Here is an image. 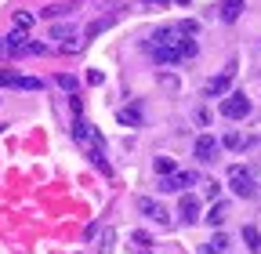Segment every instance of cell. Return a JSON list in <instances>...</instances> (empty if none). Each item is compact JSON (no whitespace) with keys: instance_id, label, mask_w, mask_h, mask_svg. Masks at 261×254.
<instances>
[{"instance_id":"cell-1","label":"cell","mask_w":261,"mask_h":254,"mask_svg":"<svg viewBox=\"0 0 261 254\" xmlns=\"http://www.w3.org/2000/svg\"><path fill=\"white\" fill-rule=\"evenodd\" d=\"M228 185H232V193L243 196V200H254V196H257L254 174H250V167H243V164H232V167H228Z\"/></svg>"},{"instance_id":"cell-2","label":"cell","mask_w":261,"mask_h":254,"mask_svg":"<svg viewBox=\"0 0 261 254\" xmlns=\"http://www.w3.org/2000/svg\"><path fill=\"white\" fill-rule=\"evenodd\" d=\"M73 142L84 145L87 153H102V135H98V127H91L84 116H76V123H73Z\"/></svg>"},{"instance_id":"cell-3","label":"cell","mask_w":261,"mask_h":254,"mask_svg":"<svg viewBox=\"0 0 261 254\" xmlns=\"http://www.w3.org/2000/svg\"><path fill=\"white\" fill-rule=\"evenodd\" d=\"M250 113V98L243 91H232V94H225L221 98V116H228V120H243Z\"/></svg>"},{"instance_id":"cell-4","label":"cell","mask_w":261,"mask_h":254,"mask_svg":"<svg viewBox=\"0 0 261 254\" xmlns=\"http://www.w3.org/2000/svg\"><path fill=\"white\" fill-rule=\"evenodd\" d=\"M232 77H236V62H228L214 80H207V98H225L228 87H232Z\"/></svg>"},{"instance_id":"cell-5","label":"cell","mask_w":261,"mask_h":254,"mask_svg":"<svg viewBox=\"0 0 261 254\" xmlns=\"http://www.w3.org/2000/svg\"><path fill=\"white\" fill-rule=\"evenodd\" d=\"M196 182H200L196 171H174V174H163L160 178V189H163V193H178V189H189Z\"/></svg>"},{"instance_id":"cell-6","label":"cell","mask_w":261,"mask_h":254,"mask_svg":"<svg viewBox=\"0 0 261 254\" xmlns=\"http://www.w3.org/2000/svg\"><path fill=\"white\" fill-rule=\"evenodd\" d=\"M218 149H221V142L214 138V135H200V138H196V160H200V164H211L214 160V156H218Z\"/></svg>"},{"instance_id":"cell-7","label":"cell","mask_w":261,"mask_h":254,"mask_svg":"<svg viewBox=\"0 0 261 254\" xmlns=\"http://www.w3.org/2000/svg\"><path fill=\"white\" fill-rule=\"evenodd\" d=\"M138 211H142L145 218H152L156 225H171V214L163 211V204H156V200H149V196H138Z\"/></svg>"},{"instance_id":"cell-8","label":"cell","mask_w":261,"mask_h":254,"mask_svg":"<svg viewBox=\"0 0 261 254\" xmlns=\"http://www.w3.org/2000/svg\"><path fill=\"white\" fill-rule=\"evenodd\" d=\"M178 218L185 221V225H192V221L200 218V200H196L192 193H185V196H181V204H178Z\"/></svg>"},{"instance_id":"cell-9","label":"cell","mask_w":261,"mask_h":254,"mask_svg":"<svg viewBox=\"0 0 261 254\" xmlns=\"http://www.w3.org/2000/svg\"><path fill=\"white\" fill-rule=\"evenodd\" d=\"M243 11H247V8H243V0H221V4H218V15H221V22H236Z\"/></svg>"},{"instance_id":"cell-10","label":"cell","mask_w":261,"mask_h":254,"mask_svg":"<svg viewBox=\"0 0 261 254\" xmlns=\"http://www.w3.org/2000/svg\"><path fill=\"white\" fill-rule=\"evenodd\" d=\"M25 47H29V44H25V33H22V29H15V33L4 40V51H8V55H15V58H18V55H25Z\"/></svg>"},{"instance_id":"cell-11","label":"cell","mask_w":261,"mask_h":254,"mask_svg":"<svg viewBox=\"0 0 261 254\" xmlns=\"http://www.w3.org/2000/svg\"><path fill=\"white\" fill-rule=\"evenodd\" d=\"M225 218H228V204H214V207H211V211L203 214V221H207L211 229H218V225H221Z\"/></svg>"},{"instance_id":"cell-12","label":"cell","mask_w":261,"mask_h":254,"mask_svg":"<svg viewBox=\"0 0 261 254\" xmlns=\"http://www.w3.org/2000/svg\"><path fill=\"white\" fill-rule=\"evenodd\" d=\"M120 123H123V127H142V109H138V106L120 109Z\"/></svg>"},{"instance_id":"cell-13","label":"cell","mask_w":261,"mask_h":254,"mask_svg":"<svg viewBox=\"0 0 261 254\" xmlns=\"http://www.w3.org/2000/svg\"><path fill=\"white\" fill-rule=\"evenodd\" d=\"M243 243H247L254 254H261V233H257L254 225H243Z\"/></svg>"},{"instance_id":"cell-14","label":"cell","mask_w":261,"mask_h":254,"mask_svg":"<svg viewBox=\"0 0 261 254\" xmlns=\"http://www.w3.org/2000/svg\"><path fill=\"white\" fill-rule=\"evenodd\" d=\"M211 250H214V254H228V250H232V240H228L225 233H214V240H211Z\"/></svg>"},{"instance_id":"cell-15","label":"cell","mask_w":261,"mask_h":254,"mask_svg":"<svg viewBox=\"0 0 261 254\" xmlns=\"http://www.w3.org/2000/svg\"><path fill=\"white\" fill-rule=\"evenodd\" d=\"M55 84H58L65 94H76V77H69V73H58V77H55Z\"/></svg>"},{"instance_id":"cell-16","label":"cell","mask_w":261,"mask_h":254,"mask_svg":"<svg viewBox=\"0 0 261 254\" xmlns=\"http://www.w3.org/2000/svg\"><path fill=\"white\" fill-rule=\"evenodd\" d=\"M221 145H225V149H243V145H247V138H243L240 131H228V135L221 138Z\"/></svg>"},{"instance_id":"cell-17","label":"cell","mask_w":261,"mask_h":254,"mask_svg":"<svg viewBox=\"0 0 261 254\" xmlns=\"http://www.w3.org/2000/svg\"><path fill=\"white\" fill-rule=\"evenodd\" d=\"M15 87H22V91H40V87H44V80H40V77H18V80H15Z\"/></svg>"},{"instance_id":"cell-18","label":"cell","mask_w":261,"mask_h":254,"mask_svg":"<svg viewBox=\"0 0 261 254\" xmlns=\"http://www.w3.org/2000/svg\"><path fill=\"white\" fill-rule=\"evenodd\" d=\"M156 174L163 178V174H174V160L171 156H156Z\"/></svg>"},{"instance_id":"cell-19","label":"cell","mask_w":261,"mask_h":254,"mask_svg":"<svg viewBox=\"0 0 261 254\" xmlns=\"http://www.w3.org/2000/svg\"><path fill=\"white\" fill-rule=\"evenodd\" d=\"M29 26H33V11H15V29H22V33H25Z\"/></svg>"},{"instance_id":"cell-20","label":"cell","mask_w":261,"mask_h":254,"mask_svg":"<svg viewBox=\"0 0 261 254\" xmlns=\"http://www.w3.org/2000/svg\"><path fill=\"white\" fill-rule=\"evenodd\" d=\"M130 240H135V243H138L142 250H145V247H152V236H149L145 229H135V233H130Z\"/></svg>"},{"instance_id":"cell-21","label":"cell","mask_w":261,"mask_h":254,"mask_svg":"<svg viewBox=\"0 0 261 254\" xmlns=\"http://www.w3.org/2000/svg\"><path fill=\"white\" fill-rule=\"evenodd\" d=\"M40 15H44V18H58V15H69V8H58V4H55V8H44Z\"/></svg>"},{"instance_id":"cell-22","label":"cell","mask_w":261,"mask_h":254,"mask_svg":"<svg viewBox=\"0 0 261 254\" xmlns=\"http://www.w3.org/2000/svg\"><path fill=\"white\" fill-rule=\"evenodd\" d=\"M80 47H84V40H76V37H69V40L62 44V51H65V55H69V51H80Z\"/></svg>"},{"instance_id":"cell-23","label":"cell","mask_w":261,"mask_h":254,"mask_svg":"<svg viewBox=\"0 0 261 254\" xmlns=\"http://www.w3.org/2000/svg\"><path fill=\"white\" fill-rule=\"evenodd\" d=\"M106 26H109L106 18H102V22H91V26H87V37H98V33H102V29H106Z\"/></svg>"},{"instance_id":"cell-24","label":"cell","mask_w":261,"mask_h":254,"mask_svg":"<svg viewBox=\"0 0 261 254\" xmlns=\"http://www.w3.org/2000/svg\"><path fill=\"white\" fill-rule=\"evenodd\" d=\"M15 80H18V73H0V87H15Z\"/></svg>"},{"instance_id":"cell-25","label":"cell","mask_w":261,"mask_h":254,"mask_svg":"<svg viewBox=\"0 0 261 254\" xmlns=\"http://www.w3.org/2000/svg\"><path fill=\"white\" fill-rule=\"evenodd\" d=\"M98 254H113V233L102 236V250H98Z\"/></svg>"},{"instance_id":"cell-26","label":"cell","mask_w":261,"mask_h":254,"mask_svg":"<svg viewBox=\"0 0 261 254\" xmlns=\"http://www.w3.org/2000/svg\"><path fill=\"white\" fill-rule=\"evenodd\" d=\"M87 80H91V84H102V80H106V73H102V69H91V73H87Z\"/></svg>"},{"instance_id":"cell-27","label":"cell","mask_w":261,"mask_h":254,"mask_svg":"<svg viewBox=\"0 0 261 254\" xmlns=\"http://www.w3.org/2000/svg\"><path fill=\"white\" fill-rule=\"evenodd\" d=\"M218 193H221V185H218V182H207V196L218 200Z\"/></svg>"},{"instance_id":"cell-28","label":"cell","mask_w":261,"mask_h":254,"mask_svg":"<svg viewBox=\"0 0 261 254\" xmlns=\"http://www.w3.org/2000/svg\"><path fill=\"white\" fill-rule=\"evenodd\" d=\"M145 4H149V8H156V11H160V8H167V4H171V0H145Z\"/></svg>"},{"instance_id":"cell-29","label":"cell","mask_w":261,"mask_h":254,"mask_svg":"<svg viewBox=\"0 0 261 254\" xmlns=\"http://www.w3.org/2000/svg\"><path fill=\"white\" fill-rule=\"evenodd\" d=\"M200 254H214V250H211V247H203V250H200Z\"/></svg>"},{"instance_id":"cell-30","label":"cell","mask_w":261,"mask_h":254,"mask_svg":"<svg viewBox=\"0 0 261 254\" xmlns=\"http://www.w3.org/2000/svg\"><path fill=\"white\" fill-rule=\"evenodd\" d=\"M174 4H181V8H185V4H189V0H174Z\"/></svg>"},{"instance_id":"cell-31","label":"cell","mask_w":261,"mask_h":254,"mask_svg":"<svg viewBox=\"0 0 261 254\" xmlns=\"http://www.w3.org/2000/svg\"><path fill=\"white\" fill-rule=\"evenodd\" d=\"M0 55H4V40H0Z\"/></svg>"}]
</instances>
